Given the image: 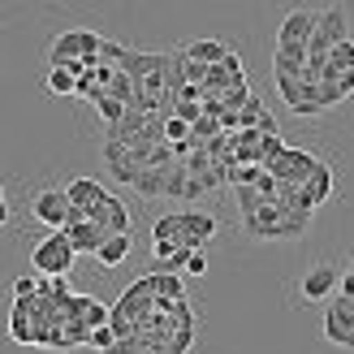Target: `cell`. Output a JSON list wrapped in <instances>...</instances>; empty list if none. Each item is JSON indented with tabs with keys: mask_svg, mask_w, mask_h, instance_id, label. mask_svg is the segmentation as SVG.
<instances>
[{
	"mask_svg": "<svg viewBox=\"0 0 354 354\" xmlns=\"http://www.w3.org/2000/svg\"><path fill=\"white\" fill-rule=\"evenodd\" d=\"M182 52H186L194 65H207V69H212V65H221V61L229 57V48H225L221 39H194V44H186Z\"/></svg>",
	"mask_w": 354,
	"mask_h": 354,
	"instance_id": "13",
	"label": "cell"
},
{
	"mask_svg": "<svg viewBox=\"0 0 354 354\" xmlns=\"http://www.w3.org/2000/svg\"><path fill=\"white\" fill-rule=\"evenodd\" d=\"M346 350H354V337H350V342H346Z\"/></svg>",
	"mask_w": 354,
	"mask_h": 354,
	"instance_id": "25",
	"label": "cell"
},
{
	"mask_svg": "<svg viewBox=\"0 0 354 354\" xmlns=\"http://www.w3.org/2000/svg\"><path fill=\"white\" fill-rule=\"evenodd\" d=\"M69 207H74V203H69L65 190H39L30 199V216L44 221L48 229H65L69 225Z\"/></svg>",
	"mask_w": 354,
	"mask_h": 354,
	"instance_id": "5",
	"label": "cell"
},
{
	"mask_svg": "<svg viewBox=\"0 0 354 354\" xmlns=\"http://www.w3.org/2000/svg\"><path fill=\"white\" fill-rule=\"evenodd\" d=\"M91 346H95V350H104V354H109V350L117 346V333H113V324H104V328H95V333H91Z\"/></svg>",
	"mask_w": 354,
	"mask_h": 354,
	"instance_id": "21",
	"label": "cell"
},
{
	"mask_svg": "<svg viewBox=\"0 0 354 354\" xmlns=\"http://www.w3.org/2000/svg\"><path fill=\"white\" fill-rule=\"evenodd\" d=\"M186 272H190V277H203V272H207V255H203V251H194L190 263H186Z\"/></svg>",
	"mask_w": 354,
	"mask_h": 354,
	"instance_id": "24",
	"label": "cell"
},
{
	"mask_svg": "<svg viewBox=\"0 0 354 354\" xmlns=\"http://www.w3.org/2000/svg\"><path fill=\"white\" fill-rule=\"evenodd\" d=\"M350 39V22H346V9L342 5H328L320 13V26H315L311 44H307V61H328V52Z\"/></svg>",
	"mask_w": 354,
	"mask_h": 354,
	"instance_id": "3",
	"label": "cell"
},
{
	"mask_svg": "<svg viewBox=\"0 0 354 354\" xmlns=\"http://www.w3.org/2000/svg\"><path fill=\"white\" fill-rule=\"evenodd\" d=\"M74 242H69L65 229H52V234L44 242H35V251H30V263H35V272H44V277H69V268H74Z\"/></svg>",
	"mask_w": 354,
	"mask_h": 354,
	"instance_id": "1",
	"label": "cell"
},
{
	"mask_svg": "<svg viewBox=\"0 0 354 354\" xmlns=\"http://www.w3.org/2000/svg\"><path fill=\"white\" fill-rule=\"evenodd\" d=\"M151 238L156 242H173V246H182V212H169V216H160L151 225Z\"/></svg>",
	"mask_w": 354,
	"mask_h": 354,
	"instance_id": "15",
	"label": "cell"
},
{
	"mask_svg": "<svg viewBox=\"0 0 354 354\" xmlns=\"http://www.w3.org/2000/svg\"><path fill=\"white\" fill-rule=\"evenodd\" d=\"M100 48H104V35H95V30H65V35L52 39L48 65L52 69H65V65H74V61H100Z\"/></svg>",
	"mask_w": 354,
	"mask_h": 354,
	"instance_id": "2",
	"label": "cell"
},
{
	"mask_svg": "<svg viewBox=\"0 0 354 354\" xmlns=\"http://www.w3.org/2000/svg\"><path fill=\"white\" fill-rule=\"evenodd\" d=\"M95 113L104 117V126L113 130V126H121V121H126V113H130V109H126L121 100H113L109 91H104V95H95Z\"/></svg>",
	"mask_w": 354,
	"mask_h": 354,
	"instance_id": "17",
	"label": "cell"
},
{
	"mask_svg": "<svg viewBox=\"0 0 354 354\" xmlns=\"http://www.w3.org/2000/svg\"><path fill=\"white\" fill-rule=\"evenodd\" d=\"M48 91L52 95H78V78L69 69H48Z\"/></svg>",
	"mask_w": 354,
	"mask_h": 354,
	"instance_id": "18",
	"label": "cell"
},
{
	"mask_svg": "<svg viewBox=\"0 0 354 354\" xmlns=\"http://www.w3.org/2000/svg\"><path fill=\"white\" fill-rule=\"evenodd\" d=\"M272 74L277 78H303L307 74V48H277L272 52Z\"/></svg>",
	"mask_w": 354,
	"mask_h": 354,
	"instance_id": "10",
	"label": "cell"
},
{
	"mask_svg": "<svg viewBox=\"0 0 354 354\" xmlns=\"http://www.w3.org/2000/svg\"><path fill=\"white\" fill-rule=\"evenodd\" d=\"M186 138H190V126H186L182 117H169V121H165V143L177 147V143H186Z\"/></svg>",
	"mask_w": 354,
	"mask_h": 354,
	"instance_id": "20",
	"label": "cell"
},
{
	"mask_svg": "<svg viewBox=\"0 0 354 354\" xmlns=\"http://www.w3.org/2000/svg\"><path fill=\"white\" fill-rule=\"evenodd\" d=\"M350 272H354V263H350Z\"/></svg>",
	"mask_w": 354,
	"mask_h": 354,
	"instance_id": "26",
	"label": "cell"
},
{
	"mask_svg": "<svg viewBox=\"0 0 354 354\" xmlns=\"http://www.w3.org/2000/svg\"><path fill=\"white\" fill-rule=\"evenodd\" d=\"M216 216L212 212H182V246L186 251H203V246L216 238Z\"/></svg>",
	"mask_w": 354,
	"mask_h": 354,
	"instance_id": "8",
	"label": "cell"
},
{
	"mask_svg": "<svg viewBox=\"0 0 354 354\" xmlns=\"http://www.w3.org/2000/svg\"><path fill=\"white\" fill-rule=\"evenodd\" d=\"M324 337L333 346H346L354 337V298H333L324 311Z\"/></svg>",
	"mask_w": 354,
	"mask_h": 354,
	"instance_id": "7",
	"label": "cell"
},
{
	"mask_svg": "<svg viewBox=\"0 0 354 354\" xmlns=\"http://www.w3.org/2000/svg\"><path fill=\"white\" fill-rule=\"evenodd\" d=\"M86 221L91 225H100L109 238H117V234H130V207L117 199V194H104V199L86 212Z\"/></svg>",
	"mask_w": 354,
	"mask_h": 354,
	"instance_id": "6",
	"label": "cell"
},
{
	"mask_svg": "<svg viewBox=\"0 0 354 354\" xmlns=\"http://www.w3.org/2000/svg\"><path fill=\"white\" fill-rule=\"evenodd\" d=\"M342 100H346V95H342L337 82H320V104H324V109H337Z\"/></svg>",
	"mask_w": 354,
	"mask_h": 354,
	"instance_id": "23",
	"label": "cell"
},
{
	"mask_svg": "<svg viewBox=\"0 0 354 354\" xmlns=\"http://www.w3.org/2000/svg\"><path fill=\"white\" fill-rule=\"evenodd\" d=\"M315 26H320V13H311V9L286 13V22H281V30H277V48H307Z\"/></svg>",
	"mask_w": 354,
	"mask_h": 354,
	"instance_id": "4",
	"label": "cell"
},
{
	"mask_svg": "<svg viewBox=\"0 0 354 354\" xmlns=\"http://www.w3.org/2000/svg\"><path fill=\"white\" fill-rule=\"evenodd\" d=\"M126 255H130V234H117V238H109V242L100 246V255H95V259L104 263V268H117V263L126 259Z\"/></svg>",
	"mask_w": 354,
	"mask_h": 354,
	"instance_id": "16",
	"label": "cell"
},
{
	"mask_svg": "<svg viewBox=\"0 0 354 354\" xmlns=\"http://www.w3.org/2000/svg\"><path fill=\"white\" fill-rule=\"evenodd\" d=\"M65 234H69V242H74V251H78V255H100V246L109 242V234H104L100 225H91V221H86V225H74V229H65Z\"/></svg>",
	"mask_w": 354,
	"mask_h": 354,
	"instance_id": "11",
	"label": "cell"
},
{
	"mask_svg": "<svg viewBox=\"0 0 354 354\" xmlns=\"http://www.w3.org/2000/svg\"><path fill=\"white\" fill-rule=\"evenodd\" d=\"M342 290V272L333 263H315V268L303 277V298L307 303H320V298H333Z\"/></svg>",
	"mask_w": 354,
	"mask_h": 354,
	"instance_id": "9",
	"label": "cell"
},
{
	"mask_svg": "<svg viewBox=\"0 0 354 354\" xmlns=\"http://www.w3.org/2000/svg\"><path fill=\"white\" fill-rule=\"evenodd\" d=\"M39 286H44V281H35V277H17L13 281V294L17 298H39Z\"/></svg>",
	"mask_w": 354,
	"mask_h": 354,
	"instance_id": "22",
	"label": "cell"
},
{
	"mask_svg": "<svg viewBox=\"0 0 354 354\" xmlns=\"http://www.w3.org/2000/svg\"><path fill=\"white\" fill-rule=\"evenodd\" d=\"M134 190L143 194V199H165V190H169V169H143L138 173V182Z\"/></svg>",
	"mask_w": 354,
	"mask_h": 354,
	"instance_id": "14",
	"label": "cell"
},
{
	"mask_svg": "<svg viewBox=\"0 0 354 354\" xmlns=\"http://www.w3.org/2000/svg\"><path fill=\"white\" fill-rule=\"evenodd\" d=\"M263 203H268V199H263L255 186H238V212H242V221H251Z\"/></svg>",
	"mask_w": 354,
	"mask_h": 354,
	"instance_id": "19",
	"label": "cell"
},
{
	"mask_svg": "<svg viewBox=\"0 0 354 354\" xmlns=\"http://www.w3.org/2000/svg\"><path fill=\"white\" fill-rule=\"evenodd\" d=\"M65 194H69V203H74V207H86V212H91L109 190H104L100 182H91V177H74V182L65 186Z\"/></svg>",
	"mask_w": 354,
	"mask_h": 354,
	"instance_id": "12",
	"label": "cell"
}]
</instances>
